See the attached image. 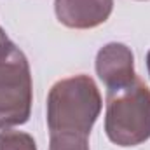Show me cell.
I'll return each mask as SVG.
<instances>
[{
	"label": "cell",
	"mask_w": 150,
	"mask_h": 150,
	"mask_svg": "<svg viewBox=\"0 0 150 150\" xmlns=\"http://www.w3.org/2000/svg\"><path fill=\"white\" fill-rule=\"evenodd\" d=\"M25 52L11 40L0 45V129L28 122L33 89Z\"/></svg>",
	"instance_id": "3"
},
{
	"label": "cell",
	"mask_w": 150,
	"mask_h": 150,
	"mask_svg": "<svg viewBox=\"0 0 150 150\" xmlns=\"http://www.w3.org/2000/svg\"><path fill=\"white\" fill-rule=\"evenodd\" d=\"M113 11V0H56L54 12L61 25L74 30H91L103 25Z\"/></svg>",
	"instance_id": "5"
},
{
	"label": "cell",
	"mask_w": 150,
	"mask_h": 150,
	"mask_svg": "<svg viewBox=\"0 0 150 150\" xmlns=\"http://www.w3.org/2000/svg\"><path fill=\"white\" fill-rule=\"evenodd\" d=\"M105 133L117 147H138L150 140V89L142 79L107 91Z\"/></svg>",
	"instance_id": "2"
},
{
	"label": "cell",
	"mask_w": 150,
	"mask_h": 150,
	"mask_svg": "<svg viewBox=\"0 0 150 150\" xmlns=\"http://www.w3.org/2000/svg\"><path fill=\"white\" fill-rule=\"evenodd\" d=\"M0 150H37V143L33 136L25 131L2 129L0 131Z\"/></svg>",
	"instance_id": "6"
},
{
	"label": "cell",
	"mask_w": 150,
	"mask_h": 150,
	"mask_svg": "<svg viewBox=\"0 0 150 150\" xmlns=\"http://www.w3.org/2000/svg\"><path fill=\"white\" fill-rule=\"evenodd\" d=\"M94 68L107 91L122 89L136 79L133 51L120 42H110L98 51Z\"/></svg>",
	"instance_id": "4"
},
{
	"label": "cell",
	"mask_w": 150,
	"mask_h": 150,
	"mask_svg": "<svg viewBox=\"0 0 150 150\" xmlns=\"http://www.w3.org/2000/svg\"><path fill=\"white\" fill-rule=\"evenodd\" d=\"M103 100L86 74L58 80L47 94L49 150H89V134Z\"/></svg>",
	"instance_id": "1"
},
{
	"label": "cell",
	"mask_w": 150,
	"mask_h": 150,
	"mask_svg": "<svg viewBox=\"0 0 150 150\" xmlns=\"http://www.w3.org/2000/svg\"><path fill=\"white\" fill-rule=\"evenodd\" d=\"M7 40H9V37L5 35V32H4V28L0 26V45H2L4 42H7Z\"/></svg>",
	"instance_id": "7"
},
{
	"label": "cell",
	"mask_w": 150,
	"mask_h": 150,
	"mask_svg": "<svg viewBox=\"0 0 150 150\" xmlns=\"http://www.w3.org/2000/svg\"><path fill=\"white\" fill-rule=\"evenodd\" d=\"M147 70H149V75H150V51L147 52Z\"/></svg>",
	"instance_id": "8"
}]
</instances>
